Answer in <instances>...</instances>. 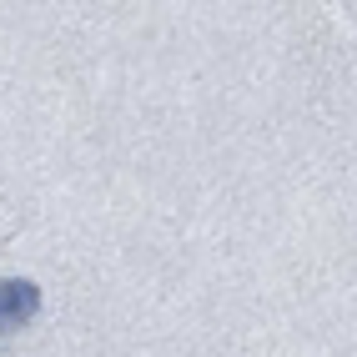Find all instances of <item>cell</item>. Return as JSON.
<instances>
[{
  "instance_id": "1",
  "label": "cell",
  "mask_w": 357,
  "mask_h": 357,
  "mask_svg": "<svg viewBox=\"0 0 357 357\" xmlns=\"http://www.w3.org/2000/svg\"><path fill=\"white\" fill-rule=\"evenodd\" d=\"M36 312H40V287L31 277H6L0 282V337L15 332V327H26Z\"/></svg>"
}]
</instances>
